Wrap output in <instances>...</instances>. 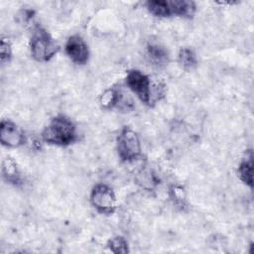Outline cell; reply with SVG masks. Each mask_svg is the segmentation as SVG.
Wrapping results in <instances>:
<instances>
[{
	"mask_svg": "<svg viewBox=\"0 0 254 254\" xmlns=\"http://www.w3.org/2000/svg\"><path fill=\"white\" fill-rule=\"evenodd\" d=\"M42 139L51 145L68 146L77 140L76 126L70 118L58 115L51 119L45 127L42 132Z\"/></svg>",
	"mask_w": 254,
	"mask_h": 254,
	"instance_id": "cell-1",
	"label": "cell"
},
{
	"mask_svg": "<svg viewBox=\"0 0 254 254\" xmlns=\"http://www.w3.org/2000/svg\"><path fill=\"white\" fill-rule=\"evenodd\" d=\"M59 51V46L51 34L41 26L33 29L30 38V52L34 60L41 63L49 62Z\"/></svg>",
	"mask_w": 254,
	"mask_h": 254,
	"instance_id": "cell-2",
	"label": "cell"
},
{
	"mask_svg": "<svg viewBox=\"0 0 254 254\" xmlns=\"http://www.w3.org/2000/svg\"><path fill=\"white\" fill-rule=\"evenodd\" d=\"M116 149L119 158L124 162H132L141 155V143L138 134L130 127L121 129L116 140Z\"/></svg>",
	"mask_w": 254,
	"mask_h": 254,
	"instance_id": "cell-3",
	"label": "cell"
},
{
	"mask_svg": "<svg viewBox=\"0 0 254 254\" xmlns=\"http://www.w3.org/2000/svg\"><path fill=\"white\" fill-rule=\"evenodd\" d=\"M89 199L92 206L102 214H112L116 209V195L107 185H95L91 190Z\"/></svg>",
	"mask_w": 254,
	"mask_h": 254,
	"instance_id": "cell-4",
	"label": "cell"
},
{
	"mask_svg": "<svg viewBox=\"0 0 254 254\" xmlns=\"http://www.w3.org/2000/svg\"><path fill=\"white\" fill-rule=\"evenodd\" d=\"M126 84L129 89L145 104L153 103L152 86L150 78L138 69H131L126 75Z\"/></svg>",
	"mask_w": 254,
	"mask_h": 254,
	"instance_id": "cell-5",
	"label": "cell"
},
{
	"mask_svg": "<svg viewBox=\"0 0 254 254\" xmlns=\"http://www.w3.org/2000/svg\"><path fill=\"white\" fill-rule=\"evenodd\" d=\"M0 141L3 146L16 148L26 141L24 132L11 120H2L0 124Z\"/></svg>",
	"mask_w": 254,
	"mask_h": 254,
	"instance_id": "cell-6",
	"label": "cell"
},
{
	"mask_svg": "<svg viewBox=\"0 0 254 254\" xmlns=\"http://www.w3.org/2000/svg\"><path fill=\"white\" fill-rule=\"evenodd\" d=\"M64 50L67 57L76 64H85L89 59L88 47L78 35H72L67 39Z\"/></svg>",
	"mask_w": 254,
	"mask_h": 254,
	"instance_id": "cell-7",
	"label": "cell"
},
{
	"mask_svg": "<svg viewBox=\"0 0 254 254\" xmlns=\"http://www.w3.org/2000/svg\"><path fill=\"white\" fill-rule=\"evenodd\" d=\"M147 57L152 64L158 67L165 66L169 63L168 51L157 44H149L147 46Z\"/></svg>",
	"mask_w": 254,
	"mask_h": 254,
	"instance_id": "cell-8",
	"label": "cell"
},
{
	"mask_svg": "<svg viewBox=\"0 0 254 254\" xmlns=\"http://www.w3.org/2000/svg\"><path fill=\"white\" fill-rule=\"evenodd\" d=\"M172 16L190 18L195 12V3L189 0H169Z\"/></svg>",
	"mask_w": 254,
	"mask_h": 254,
	"instance_id": "cell-9",
	"label": "cell"
},
{
	"mask_svg": "<svg viewBox=\"0 0 254 254\" xmlns=\"http://www.w3.org/2000/svg\"><path fill=\"white\" fill-rule=\"evenodd\" d=\"M239 179L250 188H253V155L252 151H248V155L244 158L238 167Z\"/></svg>",
	"mask_w": 254,
	"mask_h": 254,
	"instance_id": "cell-10",
	"label": "cell"
},
{
	"mask_svg": "<svg viewBox=\"0 0 254 254\" xmlns=\"http://www.w3.org/2000/svg\"><path fill=\"white\" fill-rule=\"evenodd\" d=\"M2 174L6 182L18 185L20 183V173L17 167V163L11 157H6L2 163Z\"/></svg>",
	"mask_w": 254,
	"mask_h": 254,
	"instance_id": "cell-11",
	"label": "cell"
},
{
	"mask_svg": "<svg viewBox=\"0 0 254 254\" xmlns=\"http://www.w3.org/2000/svg\"><path fill=\"white\" fill-rule=\"evenodd\" d=\"M147 10L156 17H171V7L169 0H150L146 2Z\"/></svg>",
	"mask_w": 254,
	"mask_h": 254,
	"instance_id": "cell-12",
	"label": "cell"
},
{
	"mask_svg": "<svg viewBox=\"0 0 254 254\" xmlns=\"http://www.w3.org/2000/svg\"><path fill=\"white\" fill-rule=\"evenodd\" d=\"M178 61L181 66L186 70L194 68L197 64V60L194 52L189 48H182L178 55Z\"/></svg>",
	"mask_w": 254,
	"mask_h": 254,
	"instance_id": "cell-13",
	"label": "cell"
},
{
	"mask_svg": "<svg viewBox=\"0 0 254 254\" xmlns=\"http://www.w3.org/2000/svg\"><path fill=\"white\" fill-rule=\"evenodd\" d=\"M108 248L116 254H125L129 252L128 243L122 236H114L108 240Z\"/></svg>",
	"mask_w": 254,
	"mask_h": 254,
	"instance_id": "cell-14",
	"label": "cell"
},
{
	"mask_svg": "<svg viewBox=\"0 0 254 254\" xmlns=\"http://www.w3.org/2000/svg\"><path fill=\"white\" fill-rule=\"evenodd\" d=\"M0 57H1V63L5 64L8 63L11 60L12 57V49L11 44L8 39L2 38L1 44H0Z\"/></svg>",
	"mask_w": 254,
	"mask_h": 254,
	"instance_id": "cell-15",
	"label": "cell"
}]
</instances>
